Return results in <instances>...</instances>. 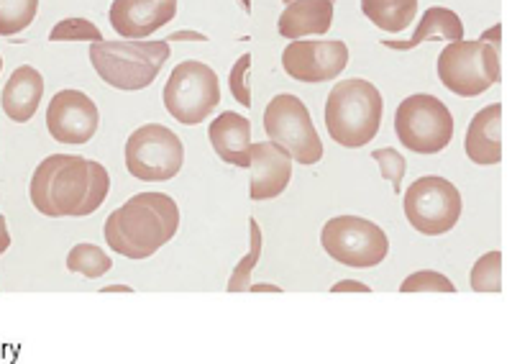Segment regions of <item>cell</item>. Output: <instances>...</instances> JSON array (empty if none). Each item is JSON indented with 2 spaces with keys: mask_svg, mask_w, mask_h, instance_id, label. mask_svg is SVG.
<instances>
[{
  "mask_svg": "<svg viewBox=\"0 0 512 364\" xmlns=\"http://www.w3.org/2000/svg\"><path fill=\"white\" fill-rule=\"evenodd\" d=\"M111 193V175L95 159L52 154L31 177L29 195L39 213L49 218H82L98 211Z\"/></svg>",
  "mask_w": 512,
  "mask_h": 364,
  "instance_id": "obj_1",
  "label": "cell"
},
{
  "mask_svg": "<svg viewBox=\"0 0 512 364\" xmlns=\"http://www.w3.org/2000/svg\"><path fill=\"white\" fill-rule=\"evenodd\" d=\"M180 229V208L164 193H139L128 198L105 221V241L116 254L146 259L172 241Z\"/></svg>",
  "mask_w": 512,
  "mask_h": 364,
  "instance_id": "obj_2",
  "label": "cell"
},
{
  "mask_svg": "<svg viewBox=\"0 0 512 364\" xmlns=\"http://www.w3.org/2000/svg\"><path fill=\"white\" fill-rule=\"evenodd\" d=\"M382 93L364 77L336 83L326 100V129L346 149L367 147L382 124Z\"/></svg>",
  "mask_w": 512,
  "mask_h": 364,
  "instance_id": "obj_3",
  "label": "cell"
},
{
  "mask_svg": "<svg viewBox=\"0 0 512 364\" xmlns=\"http://www.w3.org/2000/svg\"><path fill=\"white\" fill-rule=\"evenodd\" d=\"M172 54L167 39L141 42V39H118V42H90V62L105 85L116 90H144L157 80L164 62Z\"/></svg>",
  "mask_w": 512,
  "mask_h": 364,
  "instance_id": "obj_4",
  "label": "cell"
},
{
  "mask_svg": "<svg viewBox=\"0 0 512 364\" xmlns=\"http://www.w3.org/2000/svg\"><path fill=\"white\" fill-rule=\"evenodd\" d=\"M438 80L461 98H477L500 83V49L489 42H451L438 54Z\"/></svg>",
  "mask_w": 512,
  "mask_h": 364,
  "instance_id": "obj_5",
  "label": "cell"
},
{
  "mask_svg": "<svg viewBox=\"0 0 512 364\" xmlns=\"http://www.w3.org/2000/svg\"><path fill=\"white\" fill-rule=\"evenodd\" d=\"M395 134L410 152L438 154L454 139V116L436 95L415 93L397 106Z\"/></svg>",
  "mask_w": 512,
  "mask_h": 364,
  "instance_id": "obj_6",
  "label": "cell"
},
{
  "mask_svg": "<svg viewBox=\"0 0 512 364\" xmlns=\"http://www.w3.org/2000/svg\"><path fill=\"white\" fill-rule=\"evenodd\" d=\"M169 116L185 126L203 124L221 103V85L213 67L198 59H187L172 70L162 90Z\"/></svg>",
  "mask_w": 512,
  "mask_h": 364,
  "instance_id": "obj_7",
  "label": "cell"
},
{
  "mask_svg": "<svg viewBox=\"0 0 512 364\" xmlns=\"http://www.w3.org/2000/svg\"><path fill=\"white\" fill-rule=\"evenodd\" d=\"M320 247L338 265L369 270L382 265L390 252V239L374 221L361 216H336L320 231Z\"/></svg>",
  "mask_w": 512,
  "mask_h": 364,
  "instance_id": "obj_8",
  "label": "cell"
},
{
  "mask_svg": "<svg viewBox=\"0 0 512 364\" xmlns=\"http://www.w3.org/2000/svg\"><path fill=\"white\" fill-rule=\"evenodd\" d=\"M264 131L269 141L280 144L297 165H318L323 159V144L313 126L308 106L297 95H274L264 108Z\"/></svg>",
  "mask_w": 512,
  "mask_h": 364,
  "instance_id": "obj_9",
  "label": "cell"
},
{
  "mask_svg": "<svg viewBox=\"0 0 512 364\" xmlns=\"http://www.w3.org/2000/svg\"><path fill=\"white\" fill-rule=\"evenodd\" d=\"M405 218L418 234H448L461 218V193L454 182L438 175H425L402 195Z\"/></svg>",
  "mask_w": 512,
  "mask_h": 364,
  "instance_id": "obj_10",
  "label": "cell"
},
{
  "mask_svg": "<svg viewBox=\"0 0 512 364\" xmlns=\"http://www.w3.org/2000/svg\"><path fill=\"white\" fill-rule=\"evenodd\" d=\"M185 165L180 136L162 124H144L126 141V170L136 180H172Z\"/></svg>",
  "mask_w": 512,
  "mask_h": 364,
  "instance_id": "obj_11",
  "label": "cell"
},
{
  "mask_svg": "<svg viewBox=\"0 0 512 364\" xmlns=\"http://www.w3.org/2000/svg\"><path fill=\"white\" fill-rule=\"evenodd\" d=\"M346 65H349V47L341 39H318V42L295 39L282 52V67L297 83H328L336 80Z\"/></svg>",
  "mask_w": 512,
  "mask_h": 364,
  "instance_id": "obj_12",
  "label": "cell"
},
{
  "mask_svg": "<svg viewBox=\"0 0 512 364\" xmlns=\"http://www.w3.org/2000/svg\"><path fill=\"white\" fill-rule=\"evenodd\" d=\"M98 124V106L82 90H59L47 108V129L59 144H88L98 131Z\"/></svg>",
  "mask_w": 512,
  "mask_h": 364,
  "instance_id": "obj_13",
  "label": "cell"
},
{
  "mask_svg": "<svg viewBox=\"0 0 512 364\" xmlns=\"http://www.w3.org/2000/svg\"><path fill=\"white\" fill-rule=\"evenodd\" d=\"M108 16L121 39H146L175 21L177 0H113Z\"/></svg>",
  "mask_w": 512,
  "mask_h": 364,
  "instance_id": "obj_14",
  "label": "cell"
},
{
  "mask_svg": "<svg viewBox=\"0 0 512 364\" xmlns=\"http://www.w3.org/2000/svg\"><path fill=\"white\" fill-rule=\"evenodd\" d=\"M251 200H272L287 190L292 180V157L274 141H251Z\"/></svg>",
  "mask_w": 512,
  "mask_h": 364,
  "instance_id": "obj_15",
  "label": "cell"
},
{
  "mask_svg": "<svg viewBox=\"0 0 512 364\" xmlns=\"http://www.w3.org/2000/svg\"><path fill=\"white\" fill-rule=\"evenodd\" d=\"M466 157L472 159L474 165L492 167L500 165L502 159V106L492 103L484 106L482 111L474 113L472 124L466 129L464 139Z\"/></svg>",
  "mask_w": 512,
  "mask_h": 364,
  "instance_id": "obj_16",
  "label": "cell"
},
{
  "mask_svg": "<svg viewBox=\"0 0 512 364\" xmlns=\"http://www.w3.org/2000/svg\"><path fill=\"white\" fill-rule=\"evenodd\" d=\"M208 139L226 165L249 167L251 121L241 113L226 111L208 126Z\"/></svg>",
  "mask_w": 512,
  "mask_h": 364,
  "instance_id": "obj_17",
  "label": "cell"
},
{
  "mask_svg": "<svg viewBox=\"0 0 512 364\" xmlns=\"http://www.w3.org/2000/svg\"><path fill=\"white\" fill-rule=\"evenodd\" d=\"M333 26V0H292L277 21V31L295 42L303 36H323Z\"/></svg>",
  "mask_w": 512,
  "mask_h": 364,
  "instance_id": "obj_18",
  "label": "cell"
},
{
  "mask_svg": "<svg viewBox=\"0 0 512 364\" xmlns=\"http://www.w3.org/2000/svg\"><path fill=\"white\" fill-rule=\"evenodd\" d=\"M41 95H44V77L36 67L21 65L13 70L8 83L3 85V111L16 124H26L39 111Z\"/></svg>",
  "mask_w": 512,
  "mask_h": 364,
  "instance_id": "obj_19",
  "label": "cell"
},
{
  "mask_svg": "<svg viewBox=\"0 0 512 364\" xmlns=\"http://www.w3.org/2000/svg\"><path fill=\"white\" fill-rule=\"evenodd\" d=\"M431 36H443L448 42H461L464 39V24H461V18L456 16L451 8L443 6H431L428 11L420 16L418 29L413 31L408 42H382L387 49H400V52H408V49L420 47L423 42H428Z\"/></svg>",
  "mask_w": 512,
  "mask_h": 364,
  "instance_id": "obj_20",
  "label": "cell"
},
{
  "mask_svg": "<svg viewBox=\"0 0 512 364\" xmlns=\"http://www.w3.org/2000/svg\"><path fill=\"white\" fill-rule=\"evenodd\" d=\"M361 13L377 29L400 34V31L410 29L418 16V0H361Z\"/></svg>",
  "mask_w": 512,
  "mask_h": 364,
  "instance_id": "obj_21",
  "label": "cell"
},
{
  "mask_svg": "<svg viewBox=\"0 0 512 364\" xmlns=\"http://www.w3.org/2000/svg\"><path fill=\"white\" fill-rule=\"evenodd\" d=\"M111 267V257L100 247H95V244H77L67 254V270L77 272L82 277H90V280L103 277L105 272H111Z\"/></svg>",
  "mask_w": 512,
  "mask_h": 364,
  "instance_id": "obj_22",
  "label": "cell"
},
{
  "mask_svg": "<svg viewBox=\"0 0 512 364\" xmlns=\"http://www.w3.org/2000/svg\"><path fill=\"white\" fill-rule=\"evenodd\" d=\"M39 0H0V36H16L31 26Z\"/></svg>",
  "mask_w": 512,
  "mask_h": 364,
  "instance_id": "obj_23",
  "label": "cell"
},
{
  "mask_svg": "<svg viewBox=\"0 0 512 364\" xmlns=\"http://www.w3.org/2000/svg\"><path fill=\"white\" fill-rule=\"evenodd\" d=\"M249 231H251V249L239 265L233 267L231 277H228L226 290L228 293H244L251 285V272L259 265V257H262V229L256 224V218H249Z\"/></svg>",
  "mask_w": 512,
  "mask_h": 364,
  "instance_id": "obj_24",
  "label": "cell"
},
{
  "mask_svg": "<svg viewBox=\"0 0 512 364\" xmlns=\"http://www.w3.org/2000/svg\"><path fill=\"white\" fill-rule=\"evenodd\" d=\"M469 285L477 293H500L502 290V252H487L474 262Z\"/></svg>",
  "mask_w": 512,
  "mask_h": 364,
  "instance_id": "obj_25",
  "label": "cell"
},
{
  "mask_svg": "<svg viewBox=\"0 0 512 364\" xmlns=\"http://www.w3.org/2000/svg\"><path fill=\"white\" fill-rule=\"evenodd\" d=\"M49 42H103V31L88 18H64L49 31Z\"/></svg>",
  "mask_w": 512,
  "mask_h": 364,
  "instance_id": "obj_26",
  "label": "cell"
},
{
  "mask_svg": "<svg viewBox=\"0 0 512 364\" xmlns=\"http://www.w3.org/2000/svg\"><path fill=\"white\" fill-rule=\"evenodd\" d=\"M400 293H456V285L441 272L420 270L402 280Z\"/></svg>",
  "mask_w": 512,
  "mask_h": 364,
  "instance_id": "obj_27",
  "label": "cell"
},
{
  "mask_svg": "<svg viewBox=\"0 0 512 364\" xmlns=\"http://www.w3.org/2000/svg\"><path fill=\"white\" fill-rule=\"evenodd\" d=\"M372 159L379 165V172H382L384 180H390L392 190L395 193H402V177L408 172V162L402 157L397 149L384 147V149H374Z\"/></svg>",
  "mask_w": 512,
  "mask_h": 364,
  "instance_id": "obj_28",
  "label": "cell"
},
{
  "mask_svg": "<svg viewBox=\"0 0 512 364\" xmlns=\"http://www.w3.org/2000/svg\"><path fill=\"white\" fill-rule=\"evenodd\" d=\"M249 70H251V54H241L239 62L233 65L231 75H228V88L236 103L249 108L251 106V88H249Z\"/></svg>",
  "mask_w": 512,
  "mask_h": 364,
  "instance_id": "obj_29",
  "label": "cell"
},
{
  "mask_svg": "<svg viewBox=\"0 0 512 364\" xmlns=\"http://www.w3.org/2000/svg\"><path fill=\"white\" fill-rule=\"evenodd\" d=\"M331 293H372V288L359 280H341L333 285Z\"/></svg>",
  "mask_w": 512,
  "mask_h": 364,
  "instance_id": "obj_30",
  "label": "cell"
},
{
  "mask_svg": "<svg viewBox=\"0 0 512 364\" xmlns=\"http://www.w3.org/2000/svg\"><path fill=\"white\" fill-rule=\"evenodd\" d=\"M8 247H11V234H8L6 216L0 213V254H6Z\"/></svg>",
  "mask_w": 512,
  "mask_h": 364,
  "instance_id": "obj_31",
  "label": "cell"
},
{
  "mask_svg": "<svg viewBox=\"0 0 512 364\" xmlns=\"http://www.w3.org/2000/svg\"><path fill=\"white\" fill-rule=\"evenodd\" d=\"M251 293H282V288L277 285H267V282H256V285H249Z\"/></svg>",
  "mask_w": 512,
  "mask_h": 364,
  "instance_id": "obj_32",
  "label": "cell"
},
{
  "mask_svg": "<svg viewBox=\"0 0 512 364\" xmlns=\"http://www.w3.org/2000/svg\"><path fill=\"white\" fill-rule=\"evenodd\" d=\"M500 34H502V26L497 24L495 29H492V31H487V34L482 36V42H489V39H495V47L500 49Z\"/></svg>",
  "mask_w": 512,
  "mask_h": 364,
  "instance_id": "obj_33",
  "label": "cell"
},
{
  "mask_svg": "<svg viewBox=\"0 0 512 364\" xmlns=\"http://www.w3.org/2000/svg\"><path fill=\"white\" fill-rule=\"evenodd\" d=\"M175 39H195V42H205L203 34H190V31H180V34H175L172 39H167V42H175Z\"/></svg>",
  "mask_w": 512,
  "mask_h": 364,
  "instance_id": "obj_34",
  "label": "cell"
},
{
  "mask_svg": "<svg viewBox=\"0 0 512 364\" xmlns=\"http://www.w3.org/2000/svg\"><path fill=\"white\" fill-rule=\"evenodd\" d=\"M100 293H134V288H128V285H108Z\"/></svg>",
  "mask_w": 512,
  "mask_h": 364,
  "instance_id": "obj_35",
  "label": "cell"
},
{
  "mask_svg": "<svg viewBox=\"0 0 512 364\" xmlns=\"http://www.w3.org/2000/svg\"><path fill=\"white\" fill-rule=\"evenodd\" d=\"M241 8H244L246 13H251V0H241Z\"/></svg>",
  "mask_w": 512,
  "mask_h": 364,
  "instance_id": "obj_36",
  "label": "cell"
},
{
  "mask_svg": "<svg viewBox=\"0 0 512 364\" xmlns=\"http://www.w3.org/2000/svg\"><path fill=\"white\" fill-rule=\"evenodd\" d=\"M0 70H3V57H0Z\"/></svg>",
  "mask_w": 512,
  "mask_h": 364,
  "instance_id": "obj_37",
  "label": "cell"
},
{
  "mask_svg": "<svg viewBox=\"0 0 512 364\" xmlns=\"http://www.w3.org/2000/svg\"><path fill=\"white\" fill-rule=\"evenodd\" d=\"M287 3H292V0H285V6H287Z\"/></svg>",
  "mask_w": 512,
  "mask_h": 364,
  "instance_id": "obj_38",
  "label": "cell"
}]
</instances>
